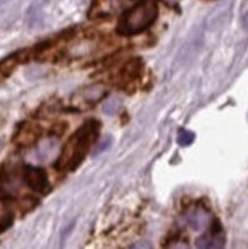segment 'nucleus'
I'll return each mask as SVG.
<instances>
[{
	"mask_svg": "<svg viewBox=\"0 0 248 249\" xmlns=\"http://www.w3.org/2000/svg\"><path fill=\"white\" fill-rule=\"evenodd\" d=\"M100 123L95 120H88L72 133L63 146L61 154L56 160L55 168L59 171H75L83 163L88 153L98 139Z\"/></svg>",
	"mask_w": 248,
	"mask_h": 249,
	"instance_id": "1",
	"label": "nucleus"
},
{
	"mask_svg": "<svg viewBox=\"0 0 248 249\" xmlns=\"http://www.w3.org/2000/svg\"><path fill=\"white\" fill-rule=\"evenodd\" d=\"M159 7L157 0H141L121 18L117 30L123 36L141 34L157 20Z\"/></svg>",
	"mask_w": 248,
	"mask_h": 249,
	"instance_id": "2",
	"label": "nucleus"
},
{
	"mask_svg": "<svg viewBox=\"0 0 248 249\" xmlns=\"http://www.w3.org/2000/svg\"><path fill=\"white\" fill-rule=\"evenodd\" d=\"M23 181L31 190L41 194H46L51 188L46 171L34 165H25L23 168Z\"/></svg>",
	"mask_w": 248,
	"mask_h": 249,
	"instance_id": "3",
	"label": "nucleus"
},
{
	"mask_svg": "<svg viewBox=\"0 0 248 249\" xmlns=\"http://www.w3.org/2000/svg\"><path fill=\"white\" fill-rule=\"evenodd\" d=\"M40 127L31 125L30 123H23L18 126L13 140H14L17 145L27 147V146L33 145L34 142H37L38 138L40 137Z\"/></svg>",
	"mask_w": 248,
	"mask_h": 249,
	"instance_id": "4",
	"label": "nucleus"
},
{
	"mask_svg": "<svg viewBox=\"0 0 248 249\" xmlns=\"http://www.w3.org/2000/svg\"><path fill=\"white\" fill-rule=\"evenodd\" d=\"M24 56V51H18V52L13 53L0 61V83L4 82L5 79H7L12 75L15 68L23 61Z\"/></svg>",
	"mask_w": 248,
	"mask_h": 249,
	"instance_id": "5",
	"label": "nucleus"
},
{
	"mask_svg": "<svg viewBox=\"0 0 248 249\" xmlns=\"http://www.w3.org/2000/svg\"><path fill=\"white\" fill-rule=\"evenodd\" d=\"M15 221V213L12 202L5 197H0V234L7 231Z\"/></svg>",
	"mask_w": 248,
	"mask_h": 249,
	"instance_id": "6",
	"label": "nucleus"
},
{
	"mask_svg": "<svg viewBox=\"0 0 248 249\" xmlns=\"http://www.w3.org/2000/svg\"><path fill=\"white\" fill-rule=\"evenodd\" d=\"M225 239L221 233H213L211 235H202L196 240L199 248H221L224 246Z\"/></svg>",
	"mask_w": 248,
	"mask_h": 249,
	"instance_id": "7",
	"label": "nucleus"
},
{
	"mask_svg": "<svg viewBox=\"0 0 248 249\" xmlns=\"http://www.w3.org/2000/svg\"><path fill=\"white\" fill-rule=\"evenodd\" d=\"M209 221H211L209 215L203 210H195L189 216V225L195 231H201L208 225Z\"/></svg>",
	"mask_w": 248,
	"mask_h": 249,
	"instance_id": "8",
	"label": "nucleus"
},
{
	"mask_svg": "<svg viewBox=\"0 0 248 249\" xmlns=\"http://www.w3.org/2000/svg\"><path fill=\"white\" fill-rule=\"evenodd\" d=\"M105 93L104 88L101 85H93L89 86V88L84 89L82 91L81 97L84 102L87 104H95L98 100H100L101 97H103Z\"/></svg>",
	"mask_w": 248,
	"mask_h": 249,
	"instance_id": "9",
	"label": "nucleus"
},
{
	"mask_svg": "<svg viewBox=\"0 0 248 249\" xmlns=\"http://www.w3.org/2000/svg\"><path fill=\"white\" fill-rule=\"evenodd\" d=\"M195 139V135L192 131L189 130H180L179 133L177 136V142L178 145L182 146V147H187V146L192 145L193 142Z\"/></svg>",
	"mask_w": 248,
	"mask_h": 249,
	"instance_id": "10",
	"label": "nucleus"
},
{
	"mask_svg": "<svg viewBox=\"0 0 248 249\" xmlns=\"http://www.w3.org/2000/svg\"><path fill=\"white\" fill-rule=\"evenodd\" d=\"M243 23H244V27L248 29V13L244 17V18H243Z\"/></svg>",
	"mask_w": 248,
	"mask_h": 249,
	"instance_id": "11",
	"label": "nucleus"
},
{
	"mask_svg": "<svg viewBox=\"0 0 248 249\" xmlns=\"http://www.w3.org/2000/svg\"><path fill=\"white\" fill-rule=\"evenodd\" d=\"M247 120H248V113H247Z\"/></svg>",
	"mask_w": 248,
	"mask_h": 249,
	"instance_id": "12",
	"label": "nucleus"
}]
</instances>
